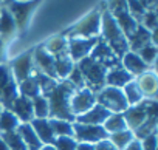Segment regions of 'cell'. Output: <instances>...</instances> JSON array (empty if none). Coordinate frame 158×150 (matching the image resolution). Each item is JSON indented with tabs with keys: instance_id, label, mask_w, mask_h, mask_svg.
Segmentation results:
<instances>
[{
	"instance_id": "obj_51",
	"label": "cell",
	"mask_w": 158,
	"mask_h": 150,
	"mask_svg": "<svg viewBox=\"0 0 158 150\" xmlns=\"http://www.w3.org/2000/svg\"><path fill=\"white\" fill-rule=\"evenodd\" d=\"M0 2H2V0H0Z\"/></svg>"
},
{
	"instance_id": "obj_28",
	"label": "cell",
	"mask_w": 158,
	"mask_h": 150,
	"mask_svg": "<svg viewBox=\"0 0 158 150\" xmlns=\"http://www.w3.org/2000/svg\"><path fill=\"white\" fill-rule=\"evenodd\" d=\"M17 90H19V95H22L28 99H34L36 96L40 95V88H39V84L34 78V74L31 78L22 81L20 84H17Z\"/></svg>"
},
{
	"instance_id": "obj_49",
	"label": "cell",
	"mask_w": 158,
	"mask_h": 150,
	"mask_svg": "<svg viewBox=\"0 0 158 150\" xmlns=\"http://www.w3.org/2000/svg\"><path fill=\"white\" fill-rule=\"evenodd\" d=\"M0 11H2V2H0Z\"/></svg>"
},
{
	"instance_id": "obj_11",
	"label": "cell",
	"mask_w": 158,
	"mask_h": 150,
	"mask_svg": "<svg viewBox=\"0 0 158 150\" xmlns=\"http://www.w3.org/2000/svg\"><path fill=\"white\" fill-rule=\"evenodd\" d=\"M96 104V93H93L92 90H89L87 87L74 90L71 99H70V110L71 115L74 118L84 115L85 111H89L93 105Z\"/></svg>"
},
{
	"instance_id": "obj_46",
	"label": "cell",
	"mask_w": 158,
	"mask_h": 150,
	"mask_svg": "<svg viewBox=\"0 0 158 150\" xmlns=\"http://www.w3.org/2000/svg\"><path fill=\"white\" fill-rule=\"evenodd\" d=\"M76 150H95V144H87V142H77Z\"/></svg>"
},
{
	"instance_id": "obj_48",
	"label": "cell",
	"mask_w": 158,
	"mask_h": 150,
	"mask_svg": "<svg viewBox=\"0 0 158 150\" xmlns=\"http://www.w3.org/2000/svg\"><path fill=\"white\" fill-rule=\"evenodd\" d=\"M0 150H10L8 145H6V142H5L2 138H0Z\"/></svg>"
},
{
	"instance_id": "obj_41",
	"label": "cell",
	"mask_w": 158,
	"mask_h": 150,
	"mask_svg": "<svg viewBox=\"0 0 158 150\" xmlns=\"http://www.w3.org/2000/svg\"><path fill=\"white\" fill-rule=\"evenodd\" d=\"M141 147L143 150H156L158 147V139H156V133L146 136L144 139H141Z\"/></svg>"
},
{
	"instance_id": "obj_50",
	"label": "cell",
	"mask_w": 158,
	"mask_h": 150,
	"mask_svg": "<svg viewBox=\"0 0 158 150\" xmlns=\"http://www.w3.org/2000/svg\"><path fill=\"white\" fill-rule=\"evenodd\" d=\"M0 111H2V105H0Z\"/></svg>"
},
{
	"instance_id": "obj_13",
	"label": "cell",
	"mask_w": 158,
	"mask_h": 150,
	"mask_svg": "<svg viewBox=\"0 0 158 150\" xmlns=\"http://www.w3.org/2000/svg\"><path fill=\"white\" fill-rule=\"evenodd\" d=\"M90 57H92L93 60H96L98 63H101L102 67H106L107 70L121 65V59L112 51V48H110L102 39L98 40V43L95 45V48H93L92 53H90Z\"/></svg>"
},
{
	"instance_id": "obj_7",
	"label": "cell",
	"mask_w": 158,
	"mask_h": 150,
	"mask_svg": "<svg viewBox=\"0 0 158 150\" xmlns=\"http://www.w3.org/2000/svg\"><path fill=\"white\" fill-rule=\"evenodd\" d=\"M19 96L17 82L13 78V73L8 63H0V105L2 108H11L14 99Z\"/></svg>"
},
{
	"instance_id": "obj_25",
	"label": "cell",
	"mask_w": 158,
	"mask_h": 150,
	"mask_svg": "<svg viewBox=\"0 0 158 150\" xmlns=\"http://www.w3.org/2000/svg\"><path fill=\"white\" fill-rule=\"evenodd\" d=\"M16 132H17V133L20 135V138L23 139V142H25V145H27L28 150H39V148L44 145V144L39 141V138L36 136V133H34V130H33V127H31L30 122H20Z\"/></svg>"
},
{
	"instance_id": "obj_5",
	"label": "cell",
	"mask_w": 158,
	"mask_h": 150,
	"mask_svg": "<svg viewBox=\"0 0 158 150\" xmlns=\"http://www.w3.org/2000/svg\"><path fill=\"white\" fill-rule=\"evenodd\" d=\"M76 67L81 71L84 82H85V87L89 90H92L93 93H98L99 90H102L106 87L107 68L102 67L101 63H98L96 60H93L90 56L76 62Z\"/></svg>"
},
{
	"instance_id": "obj_29",
	"label": "cell",
	"mask_w": 158,
	"mask_h": 150,
	"mask_svg": "<svg viewBox=\"0 0 158 150\" xmlns=\"http://www.w3.org/2000/svg\"><path fill=\"white\" fill-rule=\"evenodd\" d=\"M102 127L109 135H113V133H118V132H123L127 128L123 113H110V116L106 119Z\"/></svg>"
},
{
	"instance_id": "obj_24",
	"label": "cell",
	"mask_w": 158,
	"mask_h": 150,
	"mask_svg": "<svg viewBox=\"0 0 158 150\" xmlns=\"http://www.w3.org/2000/svg\"><path fill=\"white\" fill-rule=\"evenodd\" d=\"M31 127L36 133V136L39 138V141L42 144H53L54 141V133L51 130V125H50V119H39V118H34L31 122Z\"/></svg>"
},
{
	"instance_id": "obj_23",
	"label": "cell",
	"mask_w": 158,
	"mask_h": 150,
	"mask_svg": "<svg viewBox=\"0 0 158 150\" xmlns=\"http://www.w3.org/2000/svg\"><path fill=\"white\" fill-rule=\"evenodd\" d=\"M42 45H44V48H45L54 59L68 54V39H67L62 33H59V34H56V36H51V37H50L48 40H45Z\"/></svg>"
},
{
	"instance_id": "obj_39",
	"label": "cell",
	"mask_w": 158,
	"mask_h": 150,
	"mask_svg": "<svg viewBox=\"0 0 158 150\" xmlns=\"http://www.w3.org/2000/svg\"><path fill=\"white\" fill-rule=\"evenodd\" d=\"M126 3H127V11H129V14L139 23L141 19H143V16L146 14V10L141 6V3L138 2V0H126Z\"/></svg>"
},
{
	"instance_id": "obj_15",
	"label": "cell",
	"mask_w": 158,
	"mask_h": 150,
	"mask_svg": "<svg viewBox=\"0 0 158 150\" xmlns=\"http://www.w3.org/2000/svg\"><path fill=\"white\" fill-rule=\"evenodd\" d=\"M33 62H34V70L40 71L47 76L56 79V73H54V57L44 48V45L34 47V54H33ZM57 81V79H56Z\"/></svg>"
},
{
	"instance_id": "obj_22",
	"label": "cell",
	"mask_w": 158,
	"mask_h": 150,
	"mask_svg": "<svg viewBox=\"0 0 158 150\" xmlns=\"http://www.w3.org/2000/svg\"><path fill=\"white\" fill-rule=\"evenodd\" d=\"M135 78L130 73H127L121 65L107 70L106 74V85L107 87H115V88H123L124 85H127L129 82H132Z\"/></svg>"
},
{
	"instance_id": "obj_38",
	"label": "cell",
	"mask_w": 158,
	"mask_h": 150,
	"mask_svg": "<svg viewBox=\"0 0 158 150\" xmlns=\"http://www.w3.org/2000/svg\"><path fill=\"white\" fill-rule=\"evenodd\" d=\"M53 145L56 150H76V139L73 136H57L53 141Z\"/></svg>"
},
{
	"instance_id": "obj_35",
	"label": "cell",
	"mask_w": 158,
	"mask_h": 150,
	"mask_svg": "<svg viewBox=\"0 0 158 150\" xmlns=\"http://www.w3.org/2000/svg\"><path fill=\"white\" fill-rule=\"evenodd\" d=\"M0 138H2L10 150H28L23 139L20 138V135L14 130V132H6V133H0Z\"/></svg>"
},
{
	"instance_id": "obj_20",
	"label": "cell",
	"mask_w": 158,
	"mask_h": 150,
	"mask_svg": "<svg viewBox=\"0 0 158 150\" xmlns=\"http://www.w3.org/2000/svg\"><path fill=\"white\" fill-rule=\"evenodd\" d=\"M17 34L19 33H17V26H16L13 16L2 5V11H0V39L5 43H10Z\"/></svg>"
},
{
	"instance_id": "obj_47",
	"label": "cell",
	"mask_w": 158,
	"mask_h": 150,
	"mask_svg": "<svg viewBox=\"0 0 158 150\" xmlns=\"http://www.w3.org/2000/svg\"><path fill=\"white\" fill-rule=\"evenodd\" d=\"M39 150H56V147H54L53 144H44Z\"/></svg>"
},
{
	"instance_id": "obj_42",
	"label": "cell",
	"mask_w": 158,
	"mask_h": 150,
	"mask_svg": "<svg viewBox=\"0 0 158 150\" xmlns=\"http://www.w3.org/2000/svg\"><path fill=\"white\" fill-rule=\"evenodd\" d=\"M95 150H118L110 141H109V138L107 139H102V141H99V142H96L95 144Z\"/></svg>"
},
{
	"instance_id": "obj_43",
	"label": "cell",
	"mask_w": 158,
	"mask_h": 150,
	"mask_svg": "<svg viewBox=\"0 0 158 150\" xmlns=\"http://www.w3.org/2000/svg\"><path fill=\"white\" fill-rule=\"evenodd\" d=\"M141 3V6L146 11H156V5H158V0H138Z\"/></svg>"
},
{
	"instance_id": "obj_30",
	"label": "cell",
	"mask_w": 158,
	"mask_h": 150,
	"mask_svg": "<svg viewBox=\"0 0 158 150\" xmlns=\"http://www.w3.org/2000/svg\"><path fill=\"white\" fill-rule=\"evenodd\" d=\"M121 90H123L124 98H126V101H127L129 105H136V104H139V102L144 101V96H143L141 90L138 88L135 79H133L132 82H129L127 85H124Z\"/></svg>"
},
{
	"instance_id": "obj_21",
	"label": "cell",
	"mask_w": 158,
	"mask_h": 150,
	"mask_svg": "<svg viewBox=\"0 0 158 150\" xmlns=\"http://www.w3.org/2000/svg\"><path fill=\"white\" fill-rule=\"evenodd\" d=\"M10 110L17 116V119H19L20 122H31V121L34 119V115H33V102H31V99H28V98H25V96H22V95H19V96L14 99V102H13V105H11Z\"/></svg>"
},
{
	"instance_id": "obj_3",
	"label": "cell",
	"mask_w": 158,
	"mask_h": 150,
	"mask_svg": "<svg viewBox=\"0 0 158 150\" xmlns=\"http://www.w3.org/2000/svg\"><path fill=\"white\" fill-rule=\"evenodd\" d=\"M102 6L104 5L101 3L96 8H93L85 17L77 20L76 23H73L70 28L64 30L62 34L67 39H74V37H77V39H93V37H99Z\"/></svg>"
},
{
	"instance_id": "obj_33",
	"label": "cell",
	"mask_w": 158,
	"mask_h": 150,
	"mask_svg": "<svg viewBox=\"0 0 158 150\" xmlns=\"http://www.w3.org/2000/svg\"><path fill=\"white\" fill-rule=\"evenodd\" d=\"M156 122H158V118H147V119H146L138 128L133 130V136H135V139L141 141V139H144L146 136L156 133Z\"/></svg>"
},
{
	"instance_id": "obj_4",
	"label": "cell",
	"mask_w": 158,
	"mask_h": 150,
	"mask_svg": "<svg viewBox=\"0 0 158 150\" xmlns=\"http://www.w3.org/2000/svg\"><path fill=\"white\" fill-rule=\"evenodd\" d=\"M40 2L42 0H2V5L10 11L16 22L19 34H25L28 31L33 14L39 8Z\"/></svg>"
},
{
	"instance_id": "obj_10",
	"label": "cell",
	"mask_w": 158,
	"mask_h": 150,
	"mask_svg": "<svg viewBox=\"0 0 158 150\" xmlns=\"http://www.w3.org/2000/svg\"><path fill=\"white\" fill-rule=\"evenodd\" d=\"M73 138L76 139V142L96 144L102 139H107L109 133L104 130L102 125H90V124L73 122Z\"/></svg>"
},
{
	"instance_id": "obj_1",
	"label": "cell",
	"mask_w": 158,
	"mask_h": 150,
	"mask_svg": "<svg viewBox=\"0 0 158 150\" xmlns=\"http://www.w3.org/2000/svg\"><path fill=\"white\" fill-rule=\"evenodd\" d=\"M74 90L76 88L67 79L57 81L56 87L45 96L48 101V107H50V118L74 122V116L71 115V110H70V99Z\"/></svg>"
},
{
	"instance_id": "obj_19",
	"label": "cell",
	"mask_w": 158,
	"mask_h": 150,
	"mask_svg": "<svg viewBox=\"0 0 158 150\" xmlns=\"http://www.w3.org/2000/svg\"><path fill=\"white\" fill-rule=\"evenodd\" d=\"M110 116V111L107 108H104L99 104H95L89 111H85L84 115L74 118V122L79 124H90V125H102L106 122V119Z\"/></svg>"
},
{
	"instance_id": "obj_36",
	"label": "cell",
	"mask_w": 158,
	"mask_h": 150,
	"mask_svg": "<svg viewBox=\"0 0 158 150\" xmlns=\"http://www.w3.org/2000/svg\"><path fill=\"white\" fill-rule=\"evenodd\" d=\"M156 54H158V48H156V43H149L146 45L144 48H141L138 51V56L153 70V65L156 62Z\"/></svg>"
},
{
	"instance_id": "obj_16",
	"label": "cell",
	"mask_w": 158,
	"mask_h": 150,
	"mask_svg": "<svg viewBox=\"0 0 158 150\" xmlns=\"http://www.w3.org/2000/svg\"><path fill=\"white\" fill-rule=\"evenodd\" d=\"M121 67H123L127 73H130L133 78H138V76H141L143 73L152 70V68L138 56V53H133V51H127V53L121 57Z\"/></svg>"
},
{
	"instance_id": "obj_37",
	"label": "cell",
	"mask_w": 158,
	"mask_h": 150,
	"mask_svg": "<svg viewBox=\"0 0 158 150\" xmlns=\"http://www.w3.org/2000/svg\"><path fill=\"white\" fill-rule=\"evenodd\" d=\"M139 25L144 26L147 31L156 34V26H158V16H156V11H146V14L143 16Z\"/></svg>"
},
{
	"instance_id": "obj_18",
	"label": "cell",
	"mask_w": 158,
	"mask_h": 150,
	"mask_svg": "<svg viewBox=\"0 0 158 150\" xmlns=\"http://www.w3.org/2000/svg\"><path fill=\"white\" fill-rule=\"evenodd\" d=\"M127 43H129V51H133V53H138L141 48H144L146 45L149 43H156V34L147 31L144 26L138 25L136 31L127 39Z\"/></svg>"
},
{
	"instance_id": "obj_8",
	"label": "cell",
	"mask_w": 158,
	"mask_h": 150,
	"mask_svg": "<svg viewBox=\"0 0 158 150\" xmlns=\"http://www.w3.org/2000/svg\"><path fill=\"white\" fill-rule=\"evenodd\" d=\"M33 54H34V47L25 50L23 53H20L19 56H16V57H13L11 60L6 62L11 73H13V78L17 84H20L22 81L33 76V73H34Z\"/></svg>"
},
{
	"instance_id": "obj_27",
	"label": "cell",
	"mask_w": 158,
	"mask_h": 150,
	"mask_svg": "<svg viewBox=\"0 0 158 150\" xmlns=\"http://www.w3.org/2000/svg\"><path fill=\"white\" fill-rule=\"evenodd\" d=\"M19 124H20V121L11 110L2 108V111H0V133L14 132V130H17Z\"/></svg>"
},
{
	"instance_id": "obj_31",
	"label": "cell",
	"mask_w": 158,
	"mask_h": 150,
	"mask_svg": "<svg viewBox=\"0 0 158 150\" xmlns=\"http://www.w3.org/2000/svg\"><path fill=\"white\" fill-rule=\"evenodd\" d=\"M133 139H135L133 132L129 130V128H126V130H123V132H118V133H113V135H109V141H110L118 150L126 148Z\"/></svg>"
},
{
	"instance_id": "obj_17",
	"label": "cell",
	"mask_w": 158,
	"mask_h": 150,
	"mask_svg": "<svg viewBox=\"0 0 158 150\" xmlns=\"http://www.w3.org/2000/svg\"><path fill=\"white\" fill-rule=\"evenodd\" d=\"M135 82L138 88L141 90L144 99H155L156 90H158V79H156V73L155 70H149L143 73L141 76L135 78Z\"/></svg>"
},
{
	"instance_id": "obj_34",
	"label": "cell",
	"mask_w": 158,
	"mask_h": 150,
	"mask_svg": "<svg viewBox=\"0 0 158 150\" xmlns=\"http://www.w3.org/2000/svg\"><path fill=\"white\" fill-rule=\"evenodd\" d=\"M31 102H33V115H34V118H39V119L50 118V107H48V101H47L45 96L39 95L34 99H31Z\"/></svg>"
},
{
	"instance_id": "obj_45",
	"label": "cell",
	"mask_w": 158,
	"mask_h": 150,
	"mask_svg": "<svg viewBox=\"0 0 158 150\" xmlns=\"http://www.w3.org/2000/svg\"><path fill=\"white\" fill-rule=\"evenodd\" d=\"M123 150H143V147H141V141H138V139H133L126 148H123Z\"/></svg>"
},
{
	"instance_id": "obj_2",
	"label": "cell",
	"mask_w": 158,
	"mask_h": 150,
	"mask_svg": "<svg viewBox=\"0 0 158 150\" xmlns=\"http://www.w3.org/2000/svg\"><path fill=\"white\" fill-rule=\"evenodd\" d=\"M104 5V2H102ZM99 37L112 48V51L121 59L127 51H129V43L127 37L112 17V14L102 6V14H101V33Z\"/></svg>"
},
{
	"instance_id": "obj_6",
	"label": "cell",
	"mask_w": 158,
	"mask_h": 150,
	"mask_svg": "<svg viewBox=\"0 0 158 150\" xmlns=\"http://www.w3.org/2000/svg\"><path fill=\"white\" fill-rule=\"evenodd\" d=\"M104 8L112 14V17L115 19V22L118 23V26L127 39L136 31L139 23L129 14L126 0H107V2H104Z\"/></svg>"
},
{
	"instance_id": "obj_9",
	"label": "cell",
	"mask_w": 158,
	"mask_h": 150,
	"mask_svg": "<svg viewBox=\"0 0 158 150\" xmlns=\"http://www.w3.org/2000/svg\"><path fill=\"white\" fill-rule=\"evenodd\" d=\"M96 104L102 105L110 113H124L126 108L129 107L123 90L107 85L96 93Z\"/></svg>"
},
{
	"instance_id": "obj_14",
	"label": "cell",
	"mask_w": 158,
	"mask_h": 150,
	"mask_svg": "<svg viewBox=\"0 0 158 150\" xmlns=\"http://www.w3.org/2000/svg\"><path fill=\"white\" fill-rule=\"evenodd\" d=\"M101 37H93V39H68V56L71 60L76 63L84 57H89L95 45L98 43Z\"/></svg>"
},
{
	"instance_id": "obj_40",
	"label": "cell",
	"mask_w": 158,
	"mask_h": 150,
	"mask_svg": "<svg viewBox=\"0 0 158 150\" xmlns=\"http://www.w3.org/2000/svg\"><path fill=\"white\" fill-rule=\"evenodd\" d=\"M67 81L76 88V90H79V88H84L85 87V82H84V78H82V74H81V71H79V68L74 65L73 67V70L70 71V74H68V78H67Z\"/></svg>"
},
{
	"instance_id": "obj_26",
	"label": "cell",
	"mask_w": 158,
	"mask_h": 150,
	"mask_svg": "<svg viewBox=\"0 0 158 150\" xmlns=\"http://www.w3.org/2000/svg\"><path fill=\"white\" fill-rule=\"evenodd\" d=\"M76 63L71 60V57L67 56H60L57 59H54V73H56V79L57 81H65L68 78L70 71L73 70Z\"/></svg>"
},
{
	"instance_id": "obj_12",
	"label": "cell",
	"mask_w": 158,
	"mask_h": 150,
	"mask_svg": "<svg viewBox=\"0 0 158 150\" xmlns=\"http://www.w3.org/2000/svg\"><path fill=\"white\" fill-rule=\"evenodd\" d=\"M153 99H144L143 102L136 104V105H129L126 108V111L123 113L124 116V121H126V125L129 130H135L138 128L147 118H158V116H149V107H150V102Z\"/></svg>"
},
{
	"instance_id": "obj_44",
	"label": "cell",
	"mask_w": 158,
	"mask_h": 150,
	"mask_svg": "<svg viewBox=\"0 0 158 150\" xmlns=\"http://www.w3.org/2000/svg\"><path fill=\"white\" fill-rule=\"evenodd\" d=\"M6 45L2 39H0V63H5L6 62Z\"/></svg>"
},
{
	"instance_id": "obj_32",
	"label": "cell",
	"mask_w": 158,
	"mask_h": 150,
	"mask_svg": "<svg viewBox=\"0 0 158 150\" xmlns=\"http://www.w3.org/2000/svg\"><path fill=\"white\" fill-rule=\"evenodd\" d=\"M48 119H50V125L56 138L57 136H73V122L64 121V119H54V118H48Z\"/></svg>"
}]
</instances>
